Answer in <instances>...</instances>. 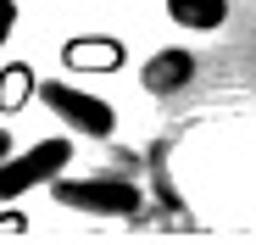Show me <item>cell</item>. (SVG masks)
<instances>
[{
	"instance_id": "6da1fadb",
	"label": "cell",
	"mask_w": 256,
	"mask_h": 245,
	"mask_svg": "<svg viewBox=\"0 0 256 245\" xmlns=\"http://www.w3.org/2000/svg\"><path fill=\"white\" fill-rule=\"evenodd\" d=\"M67 162H72V140H39V145L6 156V162H0V200H17V195H28L34 184L62 178Z\"/></svg>"
},
{
	"instance_id": "7a4b0ae2",
	"label": "cell",
	"mask_w": 256,
	"mask_h": 245,
	"mask_svg": "<svg viewBox=\"0 0 256 245\" xmlns=\"http://www.w3.org/2000/svg\"><path fill=\"white\" fill-rule=\"evenodd\" d=\"M34 95L45 100L67 128H78V134H95V140H106L112 128H117V112L100 100V95H84L78 84H62V78H45V84H34Z\"/></svg>"
},
{
	"instance_id": "3957f363",
	"label": "cell",
	"mask_w": 256,
	"mask_h": 245,
	"mask_svg": "<svg viewBox=\"0 0 256 245\" xmlns=\"http://www.w3.org/2000/svg\"><path fill=\"white\" fill-rule=\"evenodd\" d=\"M50 190L72 212H100V218H134L140 212V190L122 178H50Z\"/></svg>"
},
{
	"instance_id": "277c9868",
	"label": "cell",
	"mask_w": 256,
	"mask_h": 245,
	"mask_svg": "<svg viewBox=\"0 0 256 245\" xmlns=\"http://www.w3.org/2000/svg\"><path fill=\"white\" fill-rule=\"evenodd\" d=\"M62 62L72 72H117L128 62V50H122L117 34H72L67 45H62Z\"/></svg>"
},
{
	"instance_id": "5b68a950",
	"label": "cell",
	"mask_w": 256,
	"mask_h": 245,
	"mask_svg": "<svg viewBox=\"0 0 256 245\" xmlns=\"http://www.w3.org/2000/svg\"><path fill=\"white\" fill-rule=\"evenodd\" d=\"M195 78V56L190 50H156L150 62H145V72H140V84H145V95H178L184 84Z\"/></svg>"
},
{
	"instance_id": "8992f818",
	"label": "cell",
	"mask_w": 256,
	"mask_h": 245,
	"mask_svg": "<svg viewBox=\"0 0 256 245\" xmlns=\"http://www.w3.org/2000/svg\"><path fill=\"white\" fill-rule=\"evenodd\" d=\"M167 17L190 34H212L228 22V0H167Z\"/></svg>"
},
{
	"instance_id": "52a82bcc",
	"label": "cell",
	"mask_w": 256,
	"mask_h": 245,
	"mask_svg": "<svg viewBox=\"0 0 256 245\" xmlns=\"http://www.w3.org/2000/svg\"><path fill=\"white\" fill-rule=\"evenodd\" d=\"M34 84H39L34 67H28V62H12L6 72H0V112H22V106L34 100Z\"/></svg>"
},
{
	"instance_id": "ba28073f",
	"label": "cell",
	"mask_w": 256,
	"mask_h": 245,
	"mask_svg": "<svg viewBox=\"0 0 256 245\" xmlns=\"http://www.w3.org/2000/svg\"><path fill=\"white\" fill-rule=\"evenodd\" d=\"M12 28H17V0H0V45L12 39Z\"/></svg>"
},
{
	"instance_id": "9c48e42d",
	"label": "cell",
	"mask_w": 256,
	"mask_h": 245,
	"mask_svg": "<svg viewBox=\"0 0 256 245\" xmlns=\"http://www.w3.org/2000/svg\"><path fill=\"white\" fill-rule=\"evenodd\" d=\"M0 228H12V234H17V228H28V218H22V212H12V218H0Z\"/></svg>"
},
{
	"instance_id": "30bf717a",
	"label": "cell",
	"mask_w": 256,
	"mask_h": 245,
	"mask_svg": "<svg viewBox=\"0 0 256 245\" xmlns=\"http://www.w3.org/2000/svg\"><path fill=\"white\" fill-rule=\"evenodd\" d=\"M6 156H12V134H6V128H0V162H6Z\"/></svg>"
}]
</instances>
